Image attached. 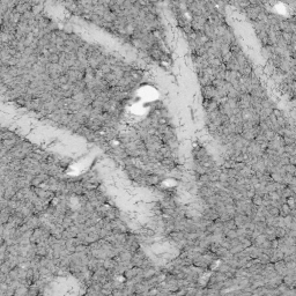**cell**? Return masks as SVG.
Returning <instances> with one entry per match:
<instances>
[{"instance_id":"4fadbf2b","label":"cell","mask_w":296,"mask_h":296,"mask_svg":"<svg viewBox=\"0 0 296 296\" xmlns=\"http://www.w3.org/2000/svg\"><path fill=\"white\" fill-rule=\"evenodd\" d=\"M283 167H285V170H286V172H289V174H295V171H296V166H295V164L288 163V164L283 166Z\"/></svg>"},{"instance_id":"9a60e30c","label":"cell","mask_w":296,"mask_h":296,"mask_svg":"<svg viewBox=\"0 0 296 296\" xmlns=\"http://www.w3.org/2000/svg\"><path fill=\"white\" fill-rule=\"evenodd\" d=\"M288 186L290 187V189H291V191H293V192H294V193H295V194H296V184H289Z\"/></svg>"},{"instance_id":"ba28073f","label":"cell","mask_w":296,"mask_h":296,"mask_svg":"<svg viewBox=\"0 0 296 296\" xmlns=\"http://www.w3.org/2000/svg\"><path fill=\"white\" fill-rule=\"evenodd\" d=\"M251 202H252V204H254V205H257V206L263 205V196L254 193V194L251 197Z\"/></svg>"},{"instance_id":"8992f818","label":"cell","mask_w":296,"mask_h":296,"mask_svg":"<svg viewBox=\"0 0 296 296\" xmlns=\"http://www.w3.org/2000/svg\"><path fill=\"white\" fill-rule=\"evenodd\" d=\"M266 239H267V238H266L265 234H260L259 236H258V237H256V238L252 241V245H256V246H259V248H260V246H262V244H263L264 242L266 241Z\"/></svg>"},{"instance_id":"5bb4252c","label":"cell","mask_w":296,"mask_h":296,"mask_svg":"<svg viewBox=\"0 0 296 296\" xmlns=\"http://www.w3.org/2000/svg\"><path fill=\"white\" fill-rule=\"evenodd\" d=\"M226 236L228 237V238H236V237H238V235H237V230L236 229H230V230H228L227 233H226Z\"/></svg>"},{"instance_id":"52a82bcc","label":"cell","mask_w":296,"mask_h":296,"mask_svg":"<svg viewBox=\"0 0 296 296\" xmlns=\"http://www.w3.org/2000/svg\"><path fill=\"white\" fill-rule=\"evenodd\" d=\"M290 212H291V208L288 206L287 202L282 204L281 207H280V215H282V216H287V215L290 214Z\"/></svg>"},{"instance_id":"277c9868","label":"cell","mask_w":296,"mask_h":296,"mask_svg":"<svg viewBox=\"0 0 296 296\" xmlns=\"http://www.w3.org/2000/svg\"><path fill=\"white\" fill-rule=\"evenodd\" d=\"M142 274H143V278L148 280V279L153 278L154 275H156V274H158V271H156V270H155L153 266H150V267H148V268H143Z\"/></svg>"},{"instance_id":"3957f363","label":"cell","mask_w":296,"mask_h":296,"mask_svg":"<svg viewBox=\"0 0 296 296\" xmlns=\"http://www.w3.org/2000/svg\"><path fill=\"white\" fill-rule=\"evenodd\" d=\"M285 258V253L282 252L280 249H273L272 253H271V256H270V259H271V262L272 263H275V262H279V260H281V259H283Z\"/></svg>"},{"instance_id":"9c48e42d","label":"cell","mask_w":296,"mask_h":296,"mask_svg":"<svg viewBox=\"0 0 296 296\" xmlns=\"http://www.w3.org/2000/svg\"><path fill=\"white\" fill-rule=\"evenodd\" d=\"M258 262L260 264H263V265H266V264H268L270 262H271V259H270V256L268 254H266V253L262 252L260 254H259V257L257 258Z\"/></svg>"},{"instance_id":"6da1fadb","label":"cell","mask_w":296,"mask_h":296,"mask_svg":"<svg viewBox=\"0 0 296 296\" xmlns=\"http://www.w3.org/2000/svg\"><path fill=\"white\" fill-rule=\"evenodd\" d=\"M160 163H161L163 169H167V170H174L177 164L176 160L172 158H164Z\"/></svg>"},{"instance_id":"5b68a950","label":"cell","mask_w":296,"mask_h":296,"mask_svg":"<svg viewBox=\"0 0 296 296\" xmlns=\"http://www.w3.org/2000/svg\"><path fill=\"white\" fill-rule=\"evenodd\" d=\"M160 183V175H148L147 184L148 185H158Z\"/></svg>"},{"instance_id":"7a4b0ae2","label":"cell","mask_w":296,"mask_h":296,"mask_svg":"<svg viewBox=\"0 0 296 296\" xmlns=\"http://www.w3.org/2000/svg\"><path fill=\"white\" fill-rule=\"evenodd\" d=\"M274 266H275V271H277V272L279 273L280 275L285 277L286 274H288V270H287L286 262H285L283 259L279 260V262H275V263H274Z\"/></svg>"},{"instance_id":"30bf717a","label":"cell","mask_w":296,"mask_h":296,"mask_svg":"<svg viewBox=\"0 0 296 296\" xmlns=\"http://www.w3.org/2000/svg\"><path fill=\"white\" fill-rule=\"evenodd\" d=\"M267 210H268V214L272 215V216H279V215H280V208L277 207V206L270 205L267 206Z\"/></svg>"},{"instance_id":"7c38bea8","label":"cell","mask_w":296,"mask_h":296,"mask_svg":"<svg viewBox=\"0 0 296 296\" xmlns=\"http://www.w3.org/2000/svg\"><path fill=\"white\" fill-rule=\"evenodd\" d=\"M287 204L291 210L296 208V196H291L289 198H287Z\"/></svg>"},{"instance_id":"8fae6325","label":"cell","mask_w":296,"mask_h":296,"mask_svg":"<svg viewBox=\"0 0 296 296\" xmlns=\"http://www.w3.org/2000/svg\"><path fill=\"white\" fill-rule=\"evenodd\" d=\"M275 235H277V238H281L283 236L287 235L286 228L283 227H275Z\"/></svg>"}]
</instances>
